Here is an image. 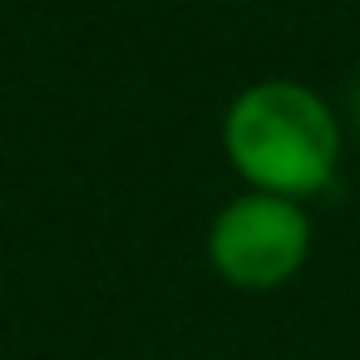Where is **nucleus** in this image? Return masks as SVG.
<instances>
[{
  "mask_svg": "<svg viewBox=\"0 0 360 360\" xmlns=\"http://www.w3.org/2000/svg\"><path fill=\"white\" fill-rule=\"evenodd\" d=\"M222 148L252 193L301 202L330 188L340 163V124L316 89L296 79H262L227 104Z\"/></svg>",
  "mask_w": 360,
  "mask_h": 360,
  "instance_id": "obj_1",
  "label": "nucleus"
},
{
  "mask_svg": "<svg viewBox=\"0 0 360 360\" xmlns=\"http://www.w3.org/2000/svg\"><path fill=\"white\" fill-rule=\"evenodd\" d=\"M207 257L222 281L242 291H271L311 257V217L291 198L242 193L207 227Z\"/></svg>",
  "mask_w": 360,
  "mask_h": 360,
  "instance_id": "obj_2",
  "label": "nucleus"
},
{
  "mask_svg": "<svg viewBox=\"0 0 360 360\" xmlns=\"http://www.w3.org/2000/svg\"><path fill=\"white\" fill-rule=\"evenodd\" d=\"M355 119H360V84H355Z\"/></svg>",
  "mask_w": 360,
  "mask_h": 360,
  "instance_id": "obj_3",
  "label": "nucleus"
}]
</instances>
